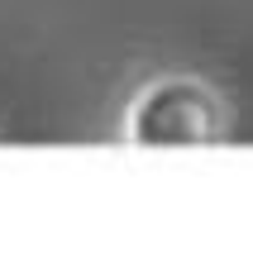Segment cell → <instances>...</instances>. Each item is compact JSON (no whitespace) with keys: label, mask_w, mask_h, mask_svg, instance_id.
<instances>
[{"label":"cell","mask_w":253,"mask_h":253,"mask_svg":"<svg viewBox=\"0 0 253 253\" xmlns=\"http://www.w3.org/2000/svg\"><path fill=\"white\" fill-rule=\"evenodd\" d=\"M225 134V105L211 86L191 77H168L148 86L129 115L134 143H215Z\"/></svg>","instance_id":"cell-1"}]
</instances>
